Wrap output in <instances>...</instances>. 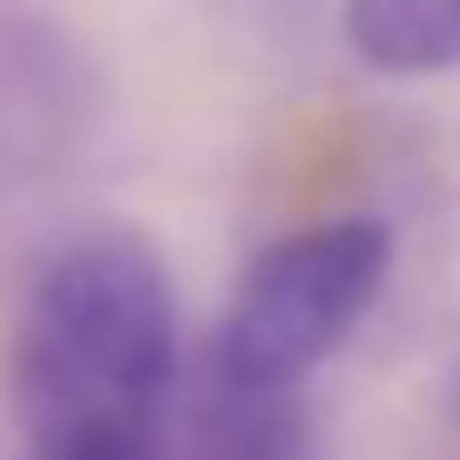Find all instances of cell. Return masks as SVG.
Listing matches in <instances>:
<instances>
[{
    "label": "cell",
    "mask_w": 460,
    "mask_h": 460,
    "mask_svg": "<svg viewBox=\"0 0 460 460\" xmlns=\"http://www.w3.org/2000/svg\"><path fill=\"white\" fill-rule=\"evenodd\" d=\"M345 48L379 75L460 68V0H345Z\"/></svg>",
    "instance_id": "cell-5"
},
{
    "label": "cell",
    "mask_w": 460,
    "mask_h": 460,
    "mask_svg": "<svg viewBox=\"0 0 460 460\" xmlns=\"http://www.w3.org/2000/svg\"><path fill=\"white\" fill-rule=\"evenodd\" d=\"M176 460H318L298 386L264 393L210 373L197 393V413H190V447Z\"/></svg>",
    "instance_id": "cell-4"
},
{
    "label": "cell",
    "mask_w": 460,
    "mask_h": 460,
    "mask_svg": "<svg viewBox=\"0 0 460 460\" xmlns=\"http://www.w3.org/2000/svg\"><path fill=\"white\" fill-rule=\"evenodd\" d=\"M28 460H176L156 433H88V440H34Z\"/></svg>",
    "instance_id": "cell-6"
},
{
    "label": "cell",
    "mask_w": 460,
    "mask_h": 460,
    "mask_svg": "<svg viewBox=\"0 0 460 460\" xmlns=\"http://www.w3.org/2000/svg\"><path fill=\"white\" fill-rule=\"evenodd\" d=\"M176 373L183 325L156 244L95 230L34 278L14 325V406L28 440L156 433Z\"/></svg>",
    "instance_id": "cell-1"
},
{
    "label": "cell",
    "mask_w": 460,
    "mask_h": 460,
    "mask_svg": "<svg viewBox=\"0 0 460 460\" xmlns=\"http://www.w3.org/2000/svg\"><path fill=\"white\" fill-rule=\"evenodd\" d=\"M95 68L28 0H0V170H55L88 143Z\"/></svg>",
    "instance_id": "cell-3"
},
{
    "label": "cell",
    "mask_w": 460,
    "mask_h": 460,
    "mask_svg": "<svg viewBox=\"0 0 460 460\" xmlns=\"http://www.w3.org/2000/svg\"><path fill=\"white\" fill-rule=\"evenodd\" d=\"M393 271V230L379 217H332L291 230L244 264L210 345V373L230 386L291 393L352 339Z\"/></svg>",
    "instance_id": "cell-2"
}]
</instances>
